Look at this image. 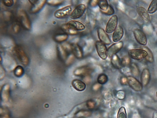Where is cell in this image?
<instances>
[{
	"label": "cell",
	"mask_w": 157,
	"mask_h": 118,
	"mask_svg": "<svg viewBox=\"0 0 157 118\" xmlns=\"http://www.w3.org/2000/svg\"><path fill=\"white\" fill-rule=\"evenodd\" d=\"M72 84L74 88L78 91H83L86 88L85 84L79 80H74L72 82Z\"/></svg>",
	"instance_id": "cell-18"
},
{
	"label": "cell",
	"mask_w": 157,
	"mask_h": 118,
	"mask_svg": "<svg viewBox=\"0 0 157 118\" xmlns=\"http://www.w3.org/2000/svg\"><path fill=\"white\" fill-rule=\"evenodd\" d=\"M143 48L147 52V55L146 57L147 60L150 62H153L154 61V58L151 51L147 47H144Z\"/></svg>",
	"instance_id": "cell-26"
},
{
	"label": "cell",
	"mask_w": 157,
	"mask_h": 118,
	"mask_svg": "<svg viewBox=\"0 0 157 118\" xmlns=\"http://www.w3.org/2000/svg\"><path fill=\"white\" fill-rule=\"evenodd\" d=\"M47 2L49 5L55 6L61 4L63 2V1L61 0H49Z\"/></svg>",
	"instance_id": "cell-31"
},
{
	"label": "cell",
	"mask_w": 157,
	"mask_h": 118,
	"mask_svg": "<svg viewBox=\"0 0 157 118\" xmlns=\"http://www.w3.org/2000/svg\"><path fill=\"white\" fill-rule=\"evenodd\" d=\"M68 38V35L64 33L59 34L55 37L54 39L58 42H62L66 41Z\"/></svg>",
	"instance_id": "cell-22"
},
{
	"label": "cell",
	"mask_w": 157,
	"mask_h": 118,
	"mask_svg": "<svg viewBox=\"0 0 157 118\" xmlns=\"http://www.w3.org/2000/svg\"><path fill=\"white\" fill-rule=\"evenodd\" d=\"M117 118H127V114L125 108L122 107L118 112Z\"/></svg>",
	"instance_id": "cell-25"
},
{
	"label": "cell",
	"mask_w": 157,
	"mask_h": 118,
	"mask_svg": "<svg viewBox=\"0 0 157 118\" xmlns=\"http://www.w3.org/2000/svg\"><path fill=\"white\" fill-rule=\"evenodd\" d=\"M124 44L122 41L114 43L110 46L107 49L108 56L112 57L118 52L123 48Z\"/></svg>",
	"instance_id": "cell-9"
},
{
	"label": "cell",
	"mask_w": 157,
	"mask_h": 118,
	"mask_svg": "<svg viewBox=\"0 0 157 118\" xmlns=\"http://www.w3.org/2000/svg\"><path fill=\"white\" fill-rule=\"evenodd\" d=\"M127 83L129 86L136 91H140L142 89V85L136 78L132 76L127 78Z\"/></svg>",
	"instance_id": "cell-11"
},
{
	"label": "cell",
	"mask_w": 157,
	"mask_h": 118,
	"mask_svg": "<svg viewBox=\"0 0 157 118\" xmlns=\"http://www.w3.org/2000/svg\"><path fill=\"white\" fill-rule=\"evenodd\" d=\"M131 69L132 73L134 75L137 76L139 75L140 73L139 70L135 64L133 63L131 65Z\"/></svg>",
	"instance_id": "cell-28"
},
{
	"label": "cell",
	"mask_w": 157,
	"mask_h": 118,
	"mask_svg": "<svg viewBox=\"0 0 157 118\" xmlns=\"http://www.w3.org/2000/svg\"><path fill=\"white\" fill-rule=\"evenodd\" d=\"M98 5L101 9V10L103 11L106 10L109 7L108 2L106 0H102V1H98Z\"/></svg>",
	"instance_id": "cell-24"
},
{
	"label": "cell",
	"mask_w": 157,
	"mask_h": 118,
	"mask_svg": "<svg viewBox=\"0 0 157 118\" xmlns=\"http://www.w3.org/2000/svg\"><path fill=\"white\" fill-rule=\"evenodd\" d=\"M98 1H91L90 3V5L91 6L95 7L98 5Z\"/></svg>",
	"instance_id": "cell-36"
},
{
	"label": "cell",
	"mask_w": 157,
	"mask_h": 118,
	"mask_svg": "<svg viewBox=\"0 0 157 118\" xmlns=\"http://www.w3.org/2000/svg\"><path fill=\"white\" fill-rule=\"evenodd\" d=\"M134 36L137 42L141 45H145L147 43V39L145 34L141 30L136 29L134 31Z\"/></svg>",
	"instance_id": "cell-8"
},
{
	"label": "cell",
	"mask_w": 157,
	"mask_h": 118,
	"mask_svg": "<svg viewBox=\"0 0 157 118\" xmlns=\"http://www.w3.org/2000/svg\"><path fill=\"white\" fill-rule=\"evenodd\" d=\"M64 24L69 28L77 31H82L85 29V26L83 24L75 20L70 21Z\"/></svg>",
	"instance_id": "cell-10"
},
{
	"label": "cell",
	"mask_w": 157,
	"mask_h": 118,
	"mask_svg": "<svg viewBox=\"0 0 157 118\" xmlns=\"http://www.w3.org/2000/svg\"><path fill=\"white\" fill-rule=\"evenodd\" d=\"M124 34V30L121 26L117 27L113 34L112 39L113 42H118L122 38Z\"/></svg>",
	"instance_id": "cell-14"
},
{
	"label": "cell",
	"mask_w": 157,
	"mask_h": 118,
	"mask_svg": "<svg viewBox=\"0 0 157 118\" xmlns=\"http://www.w3.org/2000/svg\"><path fill=\"white\" fill-rule=\"evenodd\" d=\"M108 80L107 76L105 74H102L100 75L98 78V82L101 84H104L106 83Z\"/></svg>",
	"instance_id": "cell-27"
},
{
	"label": "cell",
	"mask_w": 157,
	"mask_h": 118,
	"mask_svg": "<svg viewBox=\"0 0 157 118\" xmlns=\"http://www.w3.org/2000/svg\"><path fill=\"white\" fill-rule=\"evenodd\" d=\"M122 84L125 85L127 83V78L125 77H123L122 79Z\"/></svg>",
	"instance_id": "cell-37"
},
{
	"label": "cell",
	"mask_w": 157,
	"mask_h": 118,
	"mask_svg": "<svg viewBox=\"0 0 157 118\" xmlns=\"http://www.w3.org/2000/svg\"><path fill=\"white\" fill-rule=\"evenodd\" d=\"M121 62L122 65L126 66L130 64V58L127 57H124L123 58Z\"/></svg>",
	"instance_id": "cell-32"
},
{
	"label": "cell",
	"mask_w": 157,
	"mask_h": 118,
	"mask_svg": "<svg viewBox=\"0 0 157 118\" xmlns=\"http://www.w3.org/2000/svg\"><path fill=\"white\" fill-rule=\"evenodd\" d=\"M23 68L21 66H18L15 70V73L17 75H21L23 73Z\"/></svg>",
	"instance_id": "cell-33"
},
{
	"label": "cell",
	"mask_w": 157,
	"mask_h": 118,
	"mask_svg": "<svg viewBox=\"0 0 157 118\" xmlns=\"http://www.w3.org/2000/svg\"><path fill=\"white\" fill-rule=\"evenodd\" d=\"M98 33L100 41L101 42L107 45L111 43L109 37L103 29L100 28H98Z\"/></svg>",
	"instance_id": "cell-13"
},
{
	"label": "cell",
	"mask_w": 157,
	"mask_h": 118,
	"mask_svg": "<svg viewBox=\"0 0 157 118\" xmlns=\"http://www.w3.org/2000/svg\"><path fill=\"white\" fill-rule=\"evenodd\" d=\"M156 97L157 98V91L156 92Z\"/></svg>",
	"instance_id": "cell-38"
},
{
	"label": "cell",
	"mask_w": 157,
	"mask_h": 118,
	"mask_svg": "<svg viewBox=\"0 0 157 118\" xmlns=\"http://www.w3.org/2000/svg\"><path fill=\"white\" fill-rule=\"evenodd\" d=\"M137 11L140 17L144 21L148 22L150 20V17L147 10L142 7H138Z\"/></svg>",
	"instance_id": "cell-15"
},
{
	"label": "cell",
	"mask_w": 157,
	"mask_h": 118,
	"mask_svg": "<svg viewBox=\"0 0 157 118\" xmlns=\"http://www.w3.org/2000/svg\"><path fill=\"white\" fill-rule=\"evenodd\" d=\"M157 10V0H153L151 3L148 9V12L150 14H152Z\"/></svg>",
	"instance_id": "cell-21"
},
{
	"label": "cell",
	"mask_w": 157,
	"mask_h": 118,
	"mask_svg": "<svg viewBox=\"0 0 157 118\" xmlns=\"http://www.w3.org/2000/svg\"><path fill=\"white\" fill-rule=\"evenodd\" d=\"M86 9V6L84 4L78 5L72 11L70 15L71 18L74 20L80 18L84 14Z\"/></svg>",
	"instance_id": "cell-5"
},
{
	"label": "cell",
	"mask_w": 157,
	"mask_h": 118,
	"mask_svg": "<svg viewBox=\"0 0 157 118\" xmlns=\"http://www.w3.org/2000/svg\"><path fill=\"white\" fill-rule=\"evenodd\" d=\"M4 4L6 6L10 7L13 4V1L12 0H4L3 1Z\"/></svg>",
	"instance_id": "cell-34"
},
{
	"label": "cell",
	"mask_w": 157,
	"mask_h": 118,
	"mask_svg": "<svg viewBox=\"0 0 157 118\" xmlns=\"http://www.w3.org/2000/svg\"><path fill=\"white\" fill-rule=\"evenodd\" d=\"M95 46L100 57L103 60L106 59L108 57L107 49L105 44L100 41H97L96 42Z\"/></svg>",
	"instance_id": "cell-3"
},
{
	"label": "cell",
	"mask_w": 157,
	"mask_h": 118,
	"mask_svg": "<svg viewBox=\"0 0 157 118\" xmlns=\"http://www.w3.org/2000/svg\"><path fill=\"white\" fill-rule=\"evenodd\" d=\"M118 18L116 15L113 16L109 19L107 24L105 31L108 33H111L114 32L117 28Z\"/></svg>",
	"instance_id": "cell-7"
},
{
	"label": "cell",
	"mask_w": 157,
	"mask_h": 118,
	"mask_svg": "<svg viewBox=\"0 0 157 118\" xmlns=\"http://www.w3.org/2000/svg\"><path fill=\"white\" fill-rule=\"evenodd\" d=\"M57 50L59 55L63 59H66L67 52L65 50L62 45H59L57 47Z\"/></svg>",
	"instance_id": "cell-23"
},
{
	"label": "cell",
	"mask_w": 157,
	"mask_h": 118,
	"mask_svg": "<svg viewBox=\"0 0 157 118\" xmlns=\"http://www.w3.org/2000/svg\"><path fill=\"white\" fill-rule=\"evenodd\" d=\"M72 52L77 58L81 59L83 57V54L81 47L77 44L72 45Z\"/></svg>",
	"instance_id": "cell-17"
},
{
	"label": "cell",
	"mask_w": 157,
	"mask_h": 118,
	"mask_svg": "<svg viewBox=\"0 0 157 118\" xmlns=\"http://www.w3.org/2000/svg\"><path fill=\"white\" fill-rule=\"evenodd\" d=\"M150 77V74L149 70L147 69H144L142 72L141 77L142 84L145 86L149 83Z\"/></svg>",
	"instance_id": "cell-16"
},
{
	"label": "cell",
	"mask_w": 157,
	"mask_h": 118,
	"mask_svg": "<svg viewBox=\"0 0 157 118\" xmlns=\"http://www.w3.org/2000/svg\"><path fill=\"white\" fill-rule=\"evenodd\" d=\"M32 5L31 10L33 14L40 11L44 6L46 1L45 0H39V1H29Z\"/></svg>",
	"instance_id": "cell-12"
},
{
	"label": "cell",
	"mask_w": 157,
	"mask_h": 118,
	"mask_svg": "<svg viewBox=\"0 0 157 118\" xmlns=\"http://www.w3.org/2000/svg\"><path fill=\"white\" fill-rule=\"evenodd\" d=\"M72 11L71 7L67 6L56 10L54 16L58 18H64L71 15Z\"/></svg>",
	"instance_id": "cell-4"
},
{
	"label": "cell",
	"mask_w": 157,
	"mask_h": 118,
	"mask_svg": "<svg viewBox=\"0 0 157 118\" xmlns=\"http://www.w3.org/2000/svg\"><path fill=\"white\" fill-rule=\"evenodd\" d=\"M14 51L16 56L22 63L27 64L29 60L23 49L20 46H16L14 48Z\"/></svg>",
	"instance_id": "cell-6"
},
{
	"label": "cell",
	"mask_w": 157,
	"mask_h": 118,
	"mask_svg": "<svg viewBox=\"0 0 157 118\" xmlns=\"http://www.w3.org/2000/svg\"><path fill=\"white\" fill-rule=\"evenodd\" d=\"M89 70L87 68L83 67L77 69L75 72V73L77 75H82L87 73Z\"/></svg>",
	"instance_id": "cell-29"
},
{
	"label": "cell",
	"mask_w": 157,
	"mask_h": 118,
	"mask_svg": "<svg viewBox=\"0 0 157 118\" xmlns=\"http://www.w3.org/2000/svg\"><path fill=\"white\" fill-rule=\"evenodd\" d=\"M111 63L113 66L117 69H120L121 68L122 65L121 61L116 54L112 56Z\"/></svg>",
	"instance_id": "cell-19"
},
{
	"label": "cell",
	"mask_w": 157,
	"mask_h": 118,
	"mask_svg": "<svg viewBox=\"0 0 157 118\" xmlns=\"http://www.w3.org/2000/svg\"><path fill=\"white\" fill-rule=\"evenodd\" d=\"M61 29L62 31L67 35H75L78 34V31L71 29L67 27V26L63 24L61 26Z\"/></svg>",
	"instance_id": "cell-20"
},
{
	"label": "cell",
	"mask_w": 157,
	"mask_h": 118,
	"mask_svg": "<svg viewBox=\"0 0 157 118\" xmlns=\"http://www.w3.org/2000/svg\"><path fill=\"white\" fill-rule=\"evenodd\" d=\"M130 57L133 59L140 60L144 58L147 56V52L142 49H133L130 50L128 52Z\"/></svg>",
	"instance_id": "cell-2"
},
{
	"label": "cell",
	"mask_w": 157,
	"mask_h": 118,
	"mask_svg": "<svg viewBox=\"0 0 157 118\" xmlns=\"http://www.w3.org/2000/svg\"><path fill=\"white\" fill-rule=\"evenodd\" d=\"M18 15L23 27L28 30H30L31 28V22L27 13L23 10H20L18 12Z\"/></svg>",
	"instance_id": "cell-1"
},
{
	"label": "cell",
	"mask_w": 157,
	"mask_h": 118,
	"mask_svg": "<svg viewBox=\"0 0 157 118\" xmlns=\"http://www.w3.org/2000/svg\"><path fill=\"white\" fill-rule=\"evenodd\" d=\"M103 14L108 15H111L114 14V10L113 8L110 5H109L108 9L106 11L101 10Z\"/></svg>",
	"instance_id": "cell-30"
},
{
	"label": "cell",
	"mask_w": 157,
	"mask_h": 118,
	"mask_svg": "<svg viewBox=\"0 0 157 118\" xmlns=\"http://www.w3.org/2000/svg\"><path fill=\"white\" fill-rule=\"evenodd\" d=\"M95 103L93 101H90L87 103V106L89 108L92 109L94 108L95 106Z\"/></svg>",
	"instance_id": "cell-35"
}]
</instances>
